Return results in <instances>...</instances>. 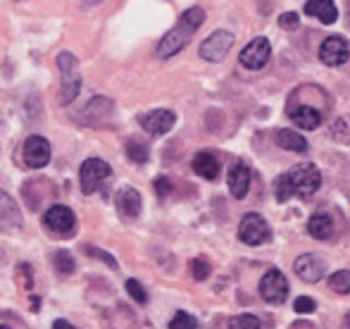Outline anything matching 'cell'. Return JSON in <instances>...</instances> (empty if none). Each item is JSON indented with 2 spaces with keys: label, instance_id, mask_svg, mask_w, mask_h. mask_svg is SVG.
<instances>
[{
  "label": "cell",
  "instance_id": "cell-25",
  "mask_svg": "<svg viewBox=\"0 0 350 329\" xmlns=\"http://www.w3.org/2000/svg\"><path fill=\"white\" fill-rule=\"evenodd\" d=\"M126 155H129V160L131 163H148V148L141 144V141H129L126 144Z\"/></svg>",
  "mask_w": 350,
  "mask_h": 329
},
{
  "label": "cell",
  "instance_id": "cell-18",
  "mask_svg": "<svg viewBox=\"0 0 350 329\" xmlns=\"http://www.w3.org/2000/svg\"><path fill=\"white\" fill-rule=\"evenodd\" d=\"M305 12L317 17L322 24H334L338 19V10L334 0H310V3H305Z\"/></svg>",
  "mask_w": 350,
  "mask_h": 329
},
{
  "label": "cell",
  "instance_id": "cell-11",
  "mask_svg": "<svg viewBox=\"0 0 350 329\" xmlns=\"http://www.w3.org/2000/svg\"><path fill=\"white\" fill-rule=\"evenodd\" d=\"M22 227V210L8 191L0 189V232L12 234Z\"/></svg>",
  "mask_w": 350,
  "mask_h": 329
},
{
  "label": "cell",
  "instance_id": "cell-33",
  "mask_svg": "<svg viewBox=\"0 0 350 329\" xmlns=\"http://www.w3.org/2000/svg\"><path fill=\"white\" fill-rule=\"evenodd\" d=\"M314 308H317V303L312 301V298L308 296H298L293 303V311L295 313H314Z\"/></svg>",
  "mask_w": 350,
  "mask_h": 329
},
{
  "label": "cell",
  "instance_id": "cell-16",
  "mask_svg": "<svg viewBox=\"0 0 350 329\" xmlns=\"http://www.w3.org/2000/svg\"><path fill=\"white\" fill-rule=\"evenodd\" d=\"M250 189V170L243 163H234L229 167V191L234 198H245Z\"/></svg>",
  "mask_w": 350,
  "mask_h": 329
},
{
  "label": "cell",
  "instance_id": "cell-17",
  "mask_svg": "<svg viewBox=\"0 0 350 329\" xmlns=\"http://www.w3.org/2000/svg\"><path fill=\"white\" fill-rule=\"evenodd\" d=\"M291 120H293L300 129L312 131L322 124V112L312 105H300V107H293V110H291Z\"/></svg>",
  "mask_w": 350,
  "mask_h": 329
},
{
  "label": "cell",
  "instance_id": "cell-1",
  "mask_svg": "<svg viewBox=\"0 0 350 329\" xmlns=\"http://www.w3.org/2000/svg\"><path fill=\"white\" fill-rule=\"evenodd\" d=\"M203 22H205V10L203 8H189L179 17L176 27H172L170 31L162 36V41L157 43L155 55L160 57V60H167V57H172L179 51H184V48L189 46L191 36L203 27Z\"/></svg>",
  "mask_w": 350,
  "mask_h": 329
},
{
  "label": "cell",
  "instance_id": "cell-29",
  "mask_svg": "<svg viewBox=\"0 0 350 329\" xmlns=\"http://www.w3.org/2000/svg\"><path fill=\"white\" fill-rule=\"evenodd\" d=\"M210 265H208V260H203V258H196L193 263H191V274H193L198 282H205V279L210 277Z\"/></svg>",
  "mask_w": 350,
  "mask_h": 329
},
{
  "label": "cell",
  "instance_id": "cell-26",
  "mask_svg": "<svg viewBox=\"0 0 350 329\" xmlns=\"http://www.w3.org/2000/svg\"><path fill=\"white\" fill-rule=\"evenodd\" d=\"M170 329H198V320L189 313H176L170 322Z\"/></svg>",
  "mask_w": 350,
  "mask_h": 329
},
{
  "label": "cell",
  "instance_id": "cell-19",
  "mask_svg": "<svg viewBox=\"0 0 350 329\" xmlns=\"http://www.w3.org/2000/svg\"><path fill=\"white\" fill-rule=\"evenodd\" d=\"M274 141H277L279 148L291 150V153H305V150H308V141H305V136H300L298 131L279 129Z\"/></svg>",
  "mask_w": 350,
  "mask_h": 329
},
{
  "label": "cell",
  "instance_id": "cell-8",
  "mask_svg": "<svg viewBox=\"0 0 350 329\" xmlns=\"http://www.w3.org/2000/svg\"><path fill=\"white\" fill-rule=\"evenodd\" d=\"M260 296L267 303H284L288 298V282H286L281 269L265 272L262 282H260Z\"/></svg>",
  "mask_w": 350,
  "mask_h": 329
},
{
  "label": "cell",
  "instance_id": "cell-23",
  "mask_svg": "<svg viewBox=\"0 0 350 329\" xmlns=\"http://www.w3.org/2000/svg\"><path fill=\"white\" fill-rule=\"evenodd\" d=\"M329 287H332L336 293H341V296L350 293V269H341V272H334L332 277H329Z\"/></svg>",
  "mask_w": 350,
  "mask_h": 329
},
{
  "label": "cell",
  "instance_id": "cell-2",
  "mask_svg": "<svg viewBox=\"0 0 350 329\" xmlns=\"http://www.w3.org/2000/svg\"><path fill=\"white\" fill-rule=\"evenodd\" d=\"M43 227L57 239H70L77 232V215L67 205H51L43 213Z\"/></svg>",
  "mask_w": 350,
  "mask_h": 329
},
{
  "label": "cell",
  "instance_id": "cell-6",
  "mask_svg": "<svg viewBox=\"0 0 350 329\" xmlns=\"http://www.w3.org/2000/svg\"><path fill=\"white\" fill-rule=\"evenodd\" d=\"M231 46H234V34L231 31H212L203 43H200V57L208 62H219L229 55Z\"/></svg>",
  "mask_w": 350,
  "mask_h": 329
},
{
  "label": "cell",
  "instance_id": "cell-35",
  "mask_svg": "<svg viewBox=\"0 0 350 329\" xmlns=\"http://www.w3.org/2000/svg\"><path fill=\"white\" fill-rule=\"evenodd\" d=\"M17 274H19V282H22L24 289H31L33 287V274H31V269H29L27 263H19Z\"/></svg>",
  "mask_w": 350,
  "mask_h": 329
},
{
  "label": "cell",
  "instance_id": "cell-36",
  "mask_svg": "<svg viewBox=\"0 0 350 329\" xmlns=\"http://www.w3.org/2000/svg\"><path fill=\"white\" fill-rule=\"evenodd\" d=\"M155 194L160 196V198H167V196L172 194V181L167 179V176H160V179H155Z\"/></svg>",
  "mask_w": 350,
  "mask_h": 329
},
{
  "label": "cell",
  "instance_id": "cell-22",
  "mask_svg": "<svg viewBox=\"0 0 350 329\" xmlns=\"http://www.w3.org/2000/svg\"><path fill=\"white\" fill-rule=\"evenodd\" d=\"M308 232H310V237L319 239V241H327V239H332V234H334L332 218H329V215H324V213L312 215V218H310V222H308Z\"/></svg>",
  "mask_w": 350,
  "mask_h": 329
},
{
  "label": "cell",
  "instance_id": "cell-4",
  "mask_svg": "<svg viewBox=\"0 0 350 329\" xmlns=\"http://www.w3.org/2000/svg\"><path fill=\"white\" fill-rule=\"evenodd\" d=\"M112 176V167L105 163V160L100 158H88L86 163L81 165V170H79V181H81V191L86 196L96 194L98 189H100V184L105 179H110Z\"/></svg>",
  "mask_w": 350,
  "mask_h": 329
},
{
  "label": "cell",
  "instance_id": "cell-32",
  "mask_svg": "<svg viewBox=\"0 0 350 329\" xmlns=\"http://www.w3.org/2000/svg\"><path fill=\"white\" fill-rule=\"evenodd\" d=\"M279 27L286 29V31H293V29L300 27V17L295 12H284L279 17Z\"/></svg>",
  "mask_w": 350,
  "mask_h": 329
},
{
  "label": "cell",
  "instance_id": "cell-5",
  "mask_svg": "<svg viewBox=\"0 0 350 329\" xmlns=\"http://www.w3.org/2000/svg\"><path fill=\"white\" fill-rule=\"evenodd\" d=\"M269 237H272V232H269V224L265 222L262 215H258V213L243 215V220H241V224H239L241 241L248 244V246H258V244L269 241Z\"/></svg>",
  "mask_w": 350,
  "mask_h": 329
},
{
  "label": "cell",
  "instance_id": "cell-38",
  "mask_svg": "<svg viewBox=\"0 0 350 329\" xmlns=\"http://www.w3.org/2000/svg\"><path fill=\"white\" fill-rule=\"evenodd\" d=\"M343 325H346V327H350V313H348L346 317H343Z\"/></svg>",
  "mask_w": 350,
  "mask_h": 329
},
{
  "label": "cell",
  "instance_id": "cell-34",
  "mask_svg": "<svg viewBox=\"0 0 350 329\" xmlns=\"http://www.w3.org/2000/svg\"><path fill=\"white\" fill-rule=\"evenodd\" d=\"M57 67H60L62 72H70V70H77V57L72 55V53H60L57 55Z\"/></svg>",
  "mask_w": 350,
  "mask_h": 329
},
{
  "label": "cell",
  "instance_id": "cell-37",
  "mask_svg": "<svg viewBox=\"0 0 350 329\" xmlns=\"http://www.w3.org/2000/svg\"><path fill=\"white\" fill-rule=\"evenodd\" d=\"M53 327H55V329H74L67 320H55V322H53Z\"/></svg>",
  "mask_w": 350,
  "mask_h": 329
},
{
  "label": "cell",
  "instance_id": "cell-20",
  "mask_svg": "<svg viewBox=\"0 0 350 329\" xmlns=\"http://www.w3.org/2000/svg\"><path fill=\"white\" fill-rule=\"evenodd\" d=\"M193 170L196 174H200L203 179H217L219 176V160L210 153V150H203L193 158Z\"/></svg>",
  "mask_w": 350,
  "mask_h": 329
},
{
  "label": "cell",
  "instance_id": "cell-10",
  "mask_svg": "<svg viewBox=\"0 0 350 329\" xmlns=\"http://www.w3.org/2000/svg\"><path fill=\"white\" fill-rule=\"evenodd\" d=\"M24 163L31 170H41L51 163V144L43 136H29L24 141Z\"/></svg>",
  "mask_w": 350,
  "mask_h": 329
},
{
  "label": "cell",
  "instance_id": "cell-14",
  "mask_svg": "<svg viewBox=\"0 0 350 329\" xmlns=\"http://www.w3.org/2000/svg\"><path fill=\"white\" fill-rule=\"evenodd\" d=\"M112 110H115V103H112L110 98L96 96L93 101H88L86 107H83V122L98 127V124H103V122H105L107 117L112 115Z\"/></svg>",
  "mask_w": 350,
  "mask_h": 329
},
{
  "label": "cell",
  "instance_id": "cell-7",
  "mask_svg": "<svg viewBox=\"0 0 350 329\" xmlns=\"http://www.w3.org/2000/svg\"><path fill=\"white\" fill-rule=\"evenodd\" d=\"M269 55H272V46H269V38L258 36L248 43V46L241 51L239 60L245 70H262L269 62Z\"/></svg>",
  "mask_w": 350,
  "mask_h": 329
},
{
  "label": "cell",
  "instance_id": "cell-30",
  "mask_svg": "<svg viewBox=\"0 0 350 329\" xmlns=\"http://www.w3.org/2000/svg\"><path fill=\"white\" fill-rule=\"evenodd\" d=\"M274 191H277V200H279V203H284V200H288L291 196H295L293 189H291L288 176H286V174H281L279 179H277V189H274Z\"/></svg>",
  "mask_w": 350,
  "mask_h": 329
},
{
  "label": "cell",
  "instance_id": "cell-24",
  "mask_svg": "<svg viewBox=\"0 0 350 329\" xmlns=\"http://www.w3.org/2000/svg\"><path fill=\"white\" fill-rule=\"evenodd\" d=\"M53 263H55V269L60 274H72L74 269H77V263H74V258L67 250H57V253H53Z\"/></svg>",
  "mask_w": 350,
  "mask_h": 329
},
{
  "label": "cell",
  "instance_id": "cell-9",
  "mask_svg": "<svg viewBox=\"0 0 350 329\" xmlns=\"http://www.w3.org/2000/svg\"><path fill=\"white\" fill-rule=\"evenodd\" d=\"M348 57H350V46L346 38H341V36L324 38L322 46H319V60L329 67L343 65V62H348Z\"/></svg>",
  "mask_w": 350,
  "mask_h": 329
},
{
  "label": "cell",
  "instance_id": "cell-13",
  "mask_svg": "<svg viewBox=\"0 0 350 329\" xmlns=\"http://www.w3.org/2000/svg\"><path fill=\"white\" fill-rule=\"evenodd\" d=\"M141 127L152 136H162L167 131H172V127L176 124V115L172 110H152L148 115L139 117Z\"/></svg>",
  "mask_w": 350,
  "mask_h": 329
},
{
  "label": "cell",
  "instance_id": "cell-27",
  "mask_svg": "<svg viewBox=\"0 0 350 329\" xmlns=\"http://www.w3.org/2000/svg\"><path fill=\"white\" fill-rule=\"evenodd\" d=\"M126 293H129L136 303H141V306L148 303V293H146V289L141 287L139 279H126Z\"/></svg>",
  "mask_w": 350,
  "mask_h": 329
},
{
  "label": "cell",
  "instance_id": "cell-3",
  "mask_svg": "<svg viewBox=\"0 0 350 329\" xmlns=\"http://www.w3.org/2000/svg\"><path fill=\"white\" fill-rule=\"evenodd\" d=\"M286 176H288L293 194L300 196V198H308V196H312L314 191L319 189V184H322V174H319V170L314 165H310V163L295 165Z\"/></svg>",
  "mask_w": 350,
  "mask_h": 329
},
{
  "label": "cell",
  "instance_id": "cell-28",
  "mask_svg": "<svg viewBox=\"0 0 350 329\" xmlns=\"http://www.w3.org/2000/svg\"><path fill=\"white\" fill-rule=\"evenodd\" d=\"M229 327L231 329H258L260 320L255 315H239V317H231Z\"/></svg>",
  "mask_w": 350,
  "mask_h": 329
},
{
  "label": "cell",
  "instance_id": "cell-15",
  "mask_svg": "<svg viewBox=\"0 0 350 329\" xmlns=\"http://www.w3.org/2000/svg\"><path fill=\"white\" fill-rule=\"evenodd\" d=\"M117 210H120V215L124 220H134L141 215V196L136 189H131V186H124V189H120V194H117Z\"/></svg>",
  "mask_w": 350,
  "mask_h": 329
},
{
  "label": "cell",
  "instance_id": "cell-21",
  "mask_svg": "<svg viewBox=\"0 0 350 329\" xmlns=\"http://www.w3.org/2000/svg\"><path fill=\"white\" fill-rule=\"evenodd\" d=\"M79 91H81V77L77 75V70L62 72V86H60V103L62 105H70L77 101Z\"/></svg>",
  "mask_w": 350,
  "mask_h": 329
},
{
  "label": "cell",
  "instance_id": "cell-31",
  "mask_svg": "<svg viewBox=\"0 0 350 329\" xmlns=\"http://www.w3.org/2000/svg\"><path fill=\"white\" fill-rule=\"evenodd\" d=\"M83 250H86V255H91V258H98V260H105V263H107V265H110V267H112V269H117V267H120V265H117V260H115V258H112V255H110V253H105V250H98L96 246H86V248H83Z\"/></svg>",
  "mask_w": 350,
  "mask_h": 329
},
{
  "label": "cell",
  "instance_id": "cell-12",
  "mask_svg": "<svg viewBox=\"0 0 350 329\" xmlns=\"http://www.w3.org/2000/svg\"><path fill=\"white\" fill-rule=\"evenodd\" d=\"M293 269H295V274L303 279V282L314 284V282H319V279L324 277V272H327V265H324V258H319V255L305 253V255H300V258L295 260Z\"/></svg>",
  "mask_w": 350,
  "mask_h": 329
}]
</instances>
